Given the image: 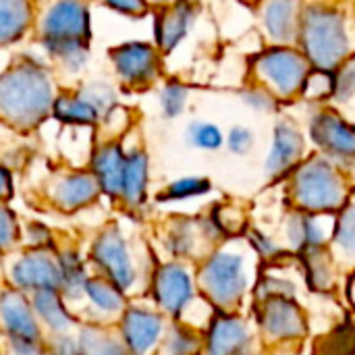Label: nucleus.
<instances>
[{
	"mask_svg": "<svg viewBox=\"0 0 355 355\" xmlns=\"http://www.w3.org/2000/svg\"><path fill=\"white\" fill-rule=\"evenodd\" d=\"M306 152V141L302 131L291 121H281L275 127L272 144L264 160V171L270 179L287 177L302 162Z\"/></svg>",
	"mask_w": 355,
	"mask_h": 355,
	"instance_id": "obj_20",
	"label": "nucleus"
},
{
	"mask_svg": "<svg viewBox=\"0 0 355 355\" xmlns=\"http://www.w3.org/2000/svg\"><path fill=\"white\" fill-rule=\"evenodd\" d=\"M81 355H131L114 327L81 322L75 331Z\"/></svg>",
	"mask_w": 355,
	"mask_h": 355,
	"instance_id": "obj_28",
	"label": "nucleus"
},
{
	"mask_svg": "<svg viewBox=\"0 0 355 355\" xmlns=\"http://www.w3.org/2000/svg\"><path fill=\"white\" fill-rule=\"evenodd\" d=\"M196 15H198V10L191 0L162 6V10L158 12V17L154 21V37H156L158 50H162V52L175 50L189 33V29L196 21Z\"/></svg>",
	"mask_w": 355,
	"mask_h": 355,
	"instance_id": "obj_24",
	"label": "nucleus"
},
{
	"mask_svg": "<svg viewBox=\"0 0 355 355\" xmlns=\"http://www.w3.org/2000/svg\"><path fill=\"white\" fill-rule=\"evenodd\" d=\"M40 42H83L89 44L92 19L83 0H52L37 23Z\"/></svg>",
	"mask_w": 355,
	"mask_h": 355,
	"instance_id": "obj_12",
	"label": "nucleus"
},
{
	"mask_svg": "<svg viewBox=\"0 0 355 355\" xmlns=\"http://www.w3.org/2000/svg\"><path fill=\"white\" fill-rule=\"evenodd\" d=\"M310 67L312 64L306 54L289 46H272L256 58V73L260 81L266 83V89L281 98L302 92Z\"/></svg>",
	"mask_w": 355,
	"mask_h": 355,
	"instance_id": "obj_11",
	"label": "nucleus"
},
{
	"mask_svg": "<svg viewBox=\"0 0 355 355\" xmlns=\"http://www.w3.org/2000/svg\"><path fill=\"white\" fill-rule=\"evenodd\" d=\"M275 100H277L275 94L266 87H250L248 92H243V102L260 112L275 110V104H277Z\"/></svg>",
	"mask_w": 355,
	"mask_h": 355,
	"instance_id": "obj_41",
	"label": "nucleus"
},
{
	"mask_svg": "<svg viewBox=\"0 0 355 355\" xmlns=\"http://www.w3.org/2000/svg\"><path fill=\"white\" fill-rule=\"evenodd\" d=\"M127 152L114 139L98 144L89 154V171L94 173L102 196L112 202H119L121 187H123V173H125Z\"/></svg>",
	"mask_w": 355,
	"mask_h": 355,
	"instance_id": "obj_21",
	"label": "nucleus"
},
{
	"mask_svg": "<svg viewBox=\"0 0 355 355\" xmlns=\"http://www.w3.org/2000/svg\"><path fill=\"white\" fill-rule=\"evenodd\" d=\"M314 144L333 162L355 160V127L335 112H318L310 123Z\"/></svg>",
	"mask_w": 355,
	"mask_h": 355,
	"instance_id": "obj_18",
	"label": "nucleus"
},
{
	"mask_svg": "<svg viewBox=\"0 0 355 355\" xmlns=\"http://www.w3.org/2000/svg\"><path fill=\"white\" fill-rule=\"evenodd\" d=\"M245 241L250 243V248L254 250V254L262 262H275V260H279L285 254V250L279 245V241L275 237H270L268 233L260 231V229H252L248 233Z\"/></svg>",
	"mask_w": 355,
	"mask_h": 355,
	"instance_id": "obj_39",
	"label": "nucleus"
},
{
	"mask_svg": "<svg viewBox=\"0 0 355 355\" xmlns=\"http://www.w3.org/2000/svg\"><path fill=\"white\" fill-rule=\"evenodd\" d=\"M144 295L168 320H185L204 300L198 289L196 266L171 258L156 262Z\"/></svg>",
	"mask_w": 355,
	"mask_h": 355,
	"instance_id": "obj_6",
	"label": "nucleus"
},
{
	"mask_svg": "<svg viewBox=\"0 0 355 355\" xmlns=\"http://www.w3.org/2000/svg\"><path fill=\"white\" fill-rule=\"evenodd\" d=\"M15 185H12V175L10 171L0 162V202H8L12 198Z\"/></svg>",
	"mask_w": 355,
	"mask_h": 355,
	"instance_id": "obj_46",
	"label": "nucleus"
},
{
	"mask_svg": "<svg viewBox=\"0 0 355 355\" xmlns=\"http://www.w3.org/2000/svg\"><path fill=\"white\" fill-rule=\"evenodd\" d=\"M352 96H355V54L335 69V98L347 102Z\"/></svg>",
	"mask_w": 355,
	"mask_h": 355,
	"instance_id": "obj_40",
	"label": "nucleus"
},
{
	"mask_svg": "<svg viewBox=\"0 0 355 355\" xmlns=\"http://www.w3.org/2000/svg\"><path fill=\"white\" fill-rule=\"evenodd\" d=\"M252 258H258L248 241L227 239L218 243L202 262L196 264L200 295L223 312H239L245 297L252 295L258 275Z\"/></svg>",
	"mask_w": 355,
	"mask_h": 355,
	"instance_id": "obj_1",
	"label": "nucleus"
},
{
	"mask_svg": "<svg viewBox=\"0 0 355 355\" xmlns=\"http://www.w3.org/2000/svg\"><path fill=\"white\" fill-rule=\"evenodd\" d=\"M347 295H349V302L355 310V266L352 268V277H349V283H347Z\"/></svg>",
	"mask_w": 355,
	"mask_h": 355,
	"instance_id": "obj_47",
	"label": "nucleus"
},
{
	"mask_svg": "<svg viewBox=\"0 0 355 355\" xmlns=\"http://www.w3.org/2000/svg\"><path fill=\"white\" fill-rule=\"evenodd\" d=\"M152 2H156L160 6H171V4H177V2H183V0H152Z\"/></svg>",
	"mask_w": 355,
	"mask_h": 355,
	"instance_id": "obj_48",
	"label": "nucleus"
},
{
	"mask_svg": "<svg viewBox=\"0 0 355 355\" xmlns=\"http://www.w3.org/2000/svg\"><path fill=\"white\" fill-rule=\"evenodd\" d=\"M0 337L12 343H35L46 339L33 312L31 295L6 283L0 287Z\"/></svg>",
	"mask_w": 355,
	"mask_h": 355,
	"instance_id": "obj_15",
	"label": "nucleus"
},
{
	"mask_svg": "<svg viewBox=\"0 0 355 355\" xmlns=\"http://www.w3.org/2000/svg\"><path fill=\"white\" fill-rule=\"evenodd\" d=\"M21 231L23 223L19 220V214L8 206V202H0V258L21 250Z\"/></svg>",
	"mask_w": 355,
	"mask_h": 355,
	"instance_id": "obj_34",
	"label": "nucleus"
},
{
	"mask_svg": "<svg viewBox=\"0 0 355 355\" xmlns=\"http://www.w3.org/2000/svg\"><path fill=\"white\" fill-rule=\"evenodd\" d=\"M77 355H81V354H77Z\"/></svg>",
	"mask_w": 355,
	"mask_h": 355,
	"instance_id": "obj_50",
	"label": "nucleus"
},
{
	"mask_svg": "<svg viewBox=\"0 0 355 355\" xmlns=\"http://www.w3.org/2000/svg\"><path fill=\"white\" fill-rule=\"evenodd\" d=\"M227 146L233 154H248L254 146V131L248 127H233L227 137Z\"/></svg>",
	"mask_w": 355,
	"mask_h": 355,
	"instance_id": "obj_43",
	"label": "nucleus"
},
{
	"mask_svg": "<svg viewBox=\"0 0 355 355\" xmlns=\"http://www.w3.org/2000/svg\"><path fill=\"white\" fill-rule=\"evenodd\" d=\"M187 141L198 148V150H206V152H216L223 148L225 144V135L223 131L208 121H196L187 127Z\"/></svg>",
	"mask_w": 355,
	"mask_h": 355,
	"instance_id": "obj_35",
	"label": "nucleus"
},
{
	"mask_svg": "<svg viewBox=\"0 0 355 355\" xmlns=\"http://www.w3.org/2000/svg\"><path fill=\"white\" fill-rule=\"evenodd\" d=\"M256 349V329L239 312L214 310L204 327V355H241Z\"/></svg>",
	"mask_w": 355,
	"mask_h": 355,
	"instance_id": "obj_14",
	"label": "nucleus"
},
{
	"mask_svg": "<svg viewBox=\"0 0 355 355\" xmlns=\"http://www.w3.org/2000/svg\"><path fill=\"white\" fill-rule=\"evenodd\" d=\"M56 100L48 69L33 58H21L0 73V121L29 131L52 114Z\"/></svg>",
	"mask_w": 355,
	"mask_h": 355,
	"instance_id": "obj_2",
	"label": "nucleus"
},
{
	"mask_svg": "<svg viewBox=\"0 0 355 355\" xmlns=\"http://www.w3.org/2000/svg\"><path fill=\"white\" fill-rule=\"evenodd\" d=\"M337 266H355V202H347L335 216L333 237L329 245Z\"/></svg>",
	"mask_w": 355,
	"mask_h": 355,
	"instance_id": "obj_31",
	"label": "nucleus"
},
{
	"mask_svg": "<svg viewBox=\"0 0 355 355\" xmlns=\"http://www.w3.org/2000/svg\"><path fill=\"white\" fill-rule=\"evenodd\" d=\"M87 260L96 275L112 281L129 297L146 293L152 268L158 260L141 256L133 239L119 223H108L96 231L87 248Z\"/></svg>",
	"mask_w": 355,
	"mask_h": 355,
	"instance_id": "obj_3",
	"label": "nucleus"
},
{
	"mask_svg": "<svg viewBox=\"0 0 355 355\" xmlns=\"http://www.w3.org/2000/svg\"><path fill=\"white\" fill-rule=\"evenodd\" d=\"M295 210L337 214L349 202V187L339 166L327 156H312L295 166L289 181Z\"/></svg>",
	"mask_w": 355,
	"mask_h": 355,
	"instance_id": "obj_4",
	"label": "nucleus"
},
{
	"mask_svg": "<svg viewBox=\"0 0 355 355\" xmlns=\"http://www.w3.org/2000/svg\"><path fill=\"white\" fill-rule=\"evenodd\" d=\"M100 198L102 189L89 168H64L46 183V202L62 214L81 212Z\"/></svg>",
	"mask_w": 355,
	"mask_h": 355,
	"instance_id": "obj_13",
	"label": "nucleus"
},
{
	"mask_svg": "<svg viewBox=\"0 0 355 355\" xmlns=\"http://www.w3.org/2000/svg\"><path fill=\"white\" fill-rule=\"evenodd\" d=\"M223 233L208 218L177 216L168 220L162 231V248L171 260H181L189 264L202 262L218 243H223Z\"/></svg>",
	"mask_w": 355,
	"mask_h": 355,
	"instance_id": "obj_8",
	"label": "nucleus"
},
{
	"mask_svg": "<svg viewBox=\"0 0 355 355\" xmlns=\"http://www.w3.org/2000/svg\"><path fill=\"white\" fill-rule=\"evenodd\" d=\"M110 10L125 17H144L150 8V0H102Z\"/></svg>",
	"mask_w": 355,
	"mask_h": 355,
	"instance_id": "obj_42",
	"label": "nucleus"
},
{
	"mask_svg": "<svg viewBox=\"0 0 355 355\" xmlns=\"http://www.w3.org/2000/svg\"><path fill=\"white\" fill-rule=\"evenodd\" d=\"M56 258L60 268V293L77 310L83 300L85 285L94 275L87 254H83L77 245H58Z\"/></svg>",
	"mask_w": 355,
	"mask_h": 355,
	"instance_id": "obj_23",
	"label": "nucleus"
},
{
	"mask_svg": "<svg viewBox=\"0 0 355 355\" xmlns=\"http://www.w3.org/2000/svg\"><path fill=\"white\" fill-rule=\"evenodd\" d=\"M148 187H150V160H148V154L144 150L127 152L119 204H123L131 212L141 210L146 206V202H148Z\"/></svg>",
	"mask_w": 355,
	"mask_h": 355,
	"instance_id": "obj_26",
	"label": "nucleus"
},
{
	"mask_svg": "<svg viewBox=\"0 0 355 355\" xmlns=\"http://www.w3.org/2000/svg\"><path fill=\"white\" fill-rule=\"evenodd\" d=\"M110 62L125 85L148 87L160 75V54L146 42H127L110 50Z\"/></svg>",
	"mask_w": 355,
	"mask_h": 355,
	"instance_id": "obj_17",
	"label": "nucleus"
},
{
	"mask_svg": "<svg viewBox=\"0 0 355 355\" xmlns=\"http://www.w3.org/2000/svg\"><path fill=\"white\" fill-rule=\"evenodd\" d=\"M297 258L302 260L304 279L312 291H316V293L333 291V287L337 283V268L339 266H337L329 248L306 252V254H300Z\"/></svg>",
	"mask_w": 355,
	"mask_h": 355,
	"instance_id": "obj_30",
	"label": "nucleus"
},
{
	"mask_svg": "<svg viewBox=\"0 0 355 355\" xmlns=\"http://www.w3.org/2000/svg\"><path fill=\"white\" fill-rule=\"evenodd\" d=\"M300 42L314 69L335 71L349 56V31L345 17L331 6L312 4L302 10Z\"/></svg>",
	"mask_w": 355,
	"mask_h": 355,
	"instance_id": "obj_5",
	"label": "nucleus"
},
{
	"mask_svg": "<svg viewBox=\"0 0 355 355\" xmlns=\"http://www.w3.org/2000/svg\"><path fill=\"white\" fill-rule=\"evenodd\" d=\"M331 216L333 214H312L304 210H293L285 220L287 248L295 252L297 256L329 248L331 237H333V227H335V220L327 225Z\"/></svg>",
	"mask_w": 355,
	"mask_h": 355,
	"instance_id": "obj_19",
	"label": "nucleus"
},
{
	"mask_svg": "<svg viewBox=\"0 0 355 355\" xmlns=\"http://www.w3.org/2000/svg\"><path fill=\"white\" fill-rule=\"evenodd\" d=\"M4 341V339H2ZM4 355H52L46 339L44 341H35V343H12V341H4Z\"/></svg>",
	"mask_w": 355,
	"mask_h": 355,
	"instance_id": "obj_45",
	"label": "nucleus"
},
{
	"mask_svg": "<svg viewBox=\"0 0 355 355\" xmlns=\"http://www.w3.org/2000/svg\"><path fill=\"white\" fill-rule=\"evenodd\" d=\"M31 306L46 337L75 333L81 324L77 310L64 300V295L58 289L40 291L31 295Z\"/></svg>",
	"mask_w": 355,
	"mask_h": 355,
	"instance_id": "obj_22",
	"label": "nucleus"
},
{
	"mask_svg": "<svg viewBox=\"0 0 355 355\" xmlns=\"http://www.w3.org/2000/svg\"><path fill=\"white\" fill-rule=\"evenodd\" d=\"M210 189H212V183L204 177H181L177 181H171L162 189L158 200L160 202H187V200H196V198L210 193Z\"/></svg>",
	"mask_w": 355,
	"mask_h": 355,
	"instance_id": "obj_33",
	"label": "nucleus"
},
{
	"mask_svg": "<svg viewBox=\"0 0 355 355\" xmlns=\"http://www.w3.org/2000/svg\"><path fill=\"white\" fill-rule=\"evenodd\" d=\"M31 0H0V46L19 42L33 25Z\"/></svg>",
	"mask_w": 355,
	"mask_h": 355,
	"instance_id": "obj_29",
	"label": "nucleus"
},
{
	"mask_svg": "<svg viewBox=\"0 0 355 355\" xmlns=\"http://www.w3.org/2000/svg\"><path fill=\"white\" fill-rule=\"evenodd\" d=\"M4 283L27 295L52 289L60 291V268L56 250L21 248L15 254L6 256Z\"/></svg>",
	"mask_w": 355,
	"mask_h": 355,
	"instance_id": "obj_10",
	"label": "nucleus"
},
{
	"mask_svg": "<svg viewBox=\"0 0 355 355\" xmlns=\"http://www.w3.org/2000/svg\"><path fill=\"white\" fill-rule=\"evenodd\" d=\"M52 116L69 127H94L100 125L102 121L100 110L79 87L75 92L56 96L52 106Z\"/></svg>",
	"mask_w": 355,
	"mask_h": 355,
	"instance_id": "obj_27",
	"label": "nucleus"
},
{
	"mask_svg": "<svg viewBox=\"0 0 355 355\" xmlns=\"http://www.w3.org/2000/svg\"><path fill=\"white\" fill-rule=\"evenodd\" d=\"M46 345L52 355H77L79 354V345H77V337L75 333L69 335H52L46 337Z\"/></svg>",
	"mask_w": 355,
	"mask_h": 355,
	"instance_id": "obj_44",
	"label": "nucleus"
},
{
	"mask_svg": "<svg viewBox=\"0 0 355 355\" xmlns=\"http://www.w3.org/2000/svg\"><path fill=\"white\" fill-rule=\"evenodd\" d=\"M21 248L29 250H56L58 241L52 233V229L40 220H29L23 225L21 231Z\"/></svg>",
	"mask_w": 355,
	"mask_h": 355,
	"instance_id": "obj_36",
	"label": "nucleus"
},
{
	"mask_svg": "<svg viewBox=\"0 0 355 355\" xmlns=\"http://www.w3.org/2000/svg\"><path fill=\"white\" fill-rule=\"evenodd\" d=\"M262 25L268 37L285 46L300 37L302 25V6L300 0H266L262 6Z\"/></svg>",
	"mask_w": 355,
	"mask_h": 355,
	"instance_id": "obj_25",
	"label": "nucleus"
},
{
	"mask_svg": "<svg viewBox=\"0 0 355 355\" xmlns=\"http://www.w3.org/2000/svg\"><path fill=\"white\" fill-rule=\"evenodd\" d=\"M254 324L266 343L291 345L308 335V316L297 297L254 300Z\"/></svg>",
	"mask_w": 355,
	"mask_h": 355,
	"instance_id": "obj_7",
	"label": "nucleus"
},
{
	"mask_svg": "<svg viewBox=\"0 0 355 355\" xmlns=\"http://www.w3.org/2000/svg\"><path fill=\"white\" fill-rule=\"evenodd\" d=\"M189 89L181 81H168L160 92V108L166 119H177L187 106Z\"/></svg>",
	"mask_w": 355,
	"mask_h": 355,
	"instance_id": "obj_37",
	"label": "nucleus"
},
{
	"mask_svg": "<svg viewBox=\"0 0 355 355\" xmlns=\"http://www.w3.org/2000/svg\"><path fill=\"white\" fill-rule=\"evenodd\" d=\"M171 320L148 300H133L116 320L114 329L131 355H156Z\"/></svg>",
	"mask_w": 355,
	"mask_h": 355,
	"instance_id": "obj_9",
	"label": "nucleus"
},
{
	"mask_svg": "<svg viewBox=\"0 0 355 355\" xmlns=\"http://www.w3.org/2000/svg\"><path fill=\"white\" fill-rule=\"evenodd\" d=\"M156 355H204V331L181 320H171Z\"/></svg>",
	"mask_w": 355,
	"mask_h": 355,
	"instance_id": "obj_32",
	"label": "nucleus"
},
{
	"mask_svg": "<svg viewBox=\"0 0 355 355\" xmlns=\"http://www.w3.org/2000/svg\"><path fill=\"white\" fill-rule=\"evenodd\" d=\"M0 355H4V341H2V337H0Z\"/></svg>",
	"mask_w": 355,
	"mask_h": 355,
	"instance_id": "obj_49",
	"label": "nucleus"
},
{
	"mask_svg": "<svg viewBox=\"0 0 355 355\" xmlns=\"http://www.w3.org/2000/svg\"><path fill=\"white\" fill-rule=\"evenodd\" d=\"M129 302L131 297L121 287L94 272L85 285V293L81 304L77 306V314L81 322L114 327Z\"/></svg>",
	"mask_w": 355,
	"mask_h": 355,
	"instance_id": "obj_16",
	"label": "nucleus"
},
{
	"mask_svg": "<svg viewBox=\"0 0 355 355\" xmlns=\"http://www.w3.org/2000/svg\"><path fill=\"white\" fill-rule=\"evenodd\" d=\"M302 94L306 98H312V100L335 96V75H333V71H322V69L310 71L306 81H304Z\"/></svg>",
	"mask_w": 355,
	"mask_h": 355,
	"instance_id": "obj_38",
	"label": "nucleus"
}]
</instances>
